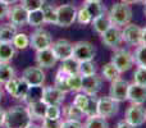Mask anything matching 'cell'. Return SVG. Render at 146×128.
Masks as SVG:
<instances>
[{
  "mask_svg": "<svg viewBox=\"0 0 146 128\" xmlns=\"http://www.w3.org/2000/svg\"><path fill=\"white\" fill-rule=\"evenodd\" d=\"M133 60L137 67H145L146 68V46L140 44L136 48L133 53Z\"/></svg>",
  "mask_w": 146,
  "mask_h": 128,
  "instance_id": "836d02e7",
  "label": "cell"
},
{
  "mask_svg": "<svg viewBox=\"0 0 146 128\" xmlns=\"http://www.w3.org/2000/svg\"><path fill=\"white\" fill-rule=\"evenodd\" d=\"M62 122H63L62 119L44 118L42 119V128H60Z\"/></svg>",
  "mask_w": 146,
  "mask_h": 128,
  "instance_id": "f6af8a7d",
  "label": "cell"
},
{
  "mask_svg": "<svg viewBox=\"0 0 146 128\" xmlns=\"http://www.w3.org/2000/svg\"><path fill=\"white\" fill-rule=\"evenodd\" d=\"M121 1L126 3V4L131 5V4H139V3H142V0H121Z\"/></svg>",
  "mask_w": 146,
  "mask_h": 128,
  "instance_id": "816d5d0a",
  "label": "cell"
},
{
  "mask_svg": "<svg viewBox=\"0 0 146 128\" xmlns=\"http://www.w3.org/2000/svg\"><path fill=\"white\" fill-rule=\"evenodd\" d=\"M7 18L9 19V22H12L13 25H15L17 27H22V26L27 25L28 21V10L23 7L22 4L19 5H13L9 8Z\"/></svg>",
  "mask_w": 146,
  "mask_h": 128,
  "instance_id": "7c38bea8",
  "label": "cell"
},
{
  "mask_svg": "<svg viewBox=\"0 0 146 128\" xmlns=\"http://www.w3.org/2000/svg\"><path fill=\"white\" fill-rule=\"evenodd\" d=\"M31 86L28 85L27 82H26L25 80H23L22 77L19 78V81H18V86H17V91H15L14 96L13 97L14 99H18V100H25L26 96H27V92L28 90H30Z\"/></svg>",
  "mask_w": 146,
  "mask_h": 128,
  "instance_id": "8d00e7d4",
  "label": "cell"
},
{
  "mask_svg": "<svg viewBox=\"0 0 146 128\" xmlns=\"http://www.w3.org/2000/svg\"><path fill=\"white\" fill-rule=\"evenodd\" d=\"M45 23V17H44L42 9H36L28 12V21L27 25L31 27H40Z\"/></svg>",
  "mask_w": 146,
  "mask_h": 128,
  "instance_id": "603a6c76",
  "label": "cell"
},
{
  "mask_svg": "<svg viewBox=\"0 0 146 128\" xmlns=\"http://www.w3.org/2000/svg\"><path fill=\"white\" fill-rule=\"evenodd\" d=\"M22 78L28 83L30 86H42L45 82V73L42 68L37 67H28L23 70Z\"/></svg>",
  "mask_w": 146,
  "mask_h": 128,
  "instance_id": "5bb4252c",
  "label": "cell"
},
{
  "mask_svg": "<svg viewBox=\"0 0 146 128\" xmlns=\"http://www.w3.org/2000/svg\"><path fill=\"white\" fill-rule=\"evenodd\" d=\"M73 46H74V44H72L71 41L60 38V40L53 42L51 49H53L55 56L58 58V60L62 62V60H66V59L73 56Z\"/></svg>",
  "mask_w": 146,
  "mask_h": 128,
  "instance_id": "9a60e30c",
  "label": "cell"
},
{
  "mask_svg": "<svg viewBox=\"0 0 146 128\" xmlns=\"http://www.w3.org/2000/svg\"><path fill=\"white\" fill-rule=\"evenodd\" d=\"M9 8H10V5L8 4V3H5L4 0H0V21L7 18Z\"/></svg>",
  "mask_w": 146,
  "mask_h": 128,
  "instance_id": "7dc6e473",
  "label": "cell"
},
{
  "mask_svg": "<svg viewBox=\"0 0 146 128\" xmlns=\"http://www.w3.org/2000/svg\"><path fill=\"white\" fill-rule=\"evenodd\" d=\"M83 5L87 8V10L91 14L92 19L99 17V15L103 14V13H105V7L101 4V1H85Z\"/></svg>",
  "mask_w": 146,
  "mask_h": 128,
  "instance_id": "f546056e",
  "label": "cell"
},
{
  "mask_svg": "<svg viewBox=\"0 0 146 128\" xmlns=\"http://www.w3.org/2000/svg\"><path fill=\"white\" fill-rule=\"evenodd\" d=\"M124 121L135 127H140L146 122V108L142 104H133L127 108L124 114Z\"/></svg>",
  "mask_w": 146,
  "mask_h": 128,
  "instance_id": "277c9868",
  "label": "cell"
},
{
  "mask_svg": "<svg viewBox=\"0 0 146 128\" xmlns=\"http://www.w3.org/2000/svg\"><path fill=\"white\" fill-rule=\"evenodd\" d=\"M101 42L109 49H118L121 44L123 42V37H122V30L121 27L117 26H111L110 28L101 33Z\"/></svg>",
  "mask_w": 146,
  "mask_h": 128,
  "instance_id": "30bf717a",
  "label": "cell"
},
{
  "mask_svg": "<svg viewBox=\"0 0 146 128\" xmlns=\"http://www.w3.org/2000/svg\"><path fill=\"white\" fill-rule=\"evenodd\" d=\"M14 77V69L9 63H0V85L7 83Z\"/></svg>",
  "mask_w": 146,
  "mask_h": 128,
  "instance_id": "1f68e13d",
  "label": "cell"
},
{
  "mask_svg": "<svg viewBox=\"0 0 146 128\" xmlns=\"http://www.w3.org/2000/svg\"><path fill=\"white\" fill-rule=\"evenodd\" d=\"M5 117H7V111H5L4 109L0 106V127L4 126V123H5Z\"/></svg>",
  "mask_w": 146,
  "mask_h": 128,
  "instance_id": "681fc988",
  "label": "cell"
},
{
  "mask_svg": "<svg viewBox=\"0 0 146 128\" xmlns=\"http://www.w3.org/2000/svg\"><path fill=\"white\" fill-rule=\"evenodd\" d=\"M27 128H42V127H37V126H32V123L30 124V126H28Z\"/></svg>",
  "mask_w": 146,
  "mask_h": 128,
  "instance_id": "db71d44e",
  "label": "cell"
},
{
  "mask_svg": "<svg viewBox=\"0 0 146 128\" xmlns=\"http://www.w3.org/2000/svg\"><path fill=\"white\" fill-rule=\"evenodd\" d=\"M141 45L146 46V27H144L141 31Z\"/></svg>",
  "mask_w": 146,
  "mask_h": 128,
  "instance_id": "f907efd6",
  "label": "cell"
},
{
  "mask_svg": "<svg viewBox=\"0 0 146 128\" xmlns=\"http://www.w3.org/2000/svg\"><path fill=\"white\" fill-rule=\"evenodd\" d=\"M51 45H53V37L45 30H36L30 37V46L36 51L51 48Z\"/></svg>",
  "mask_w": 146,
  "mask_h": 128,
  "instance_id": "9c48e42d",
  "label": "cell"
},
{
  "mask_svg": "<svg viewBox=\"0 0 146 128\" xmlns=\"http://www.w3.org/2000/svg\"><path fill=\"white\" fill-rule=\"evenodd\" d=\"M91 23H92V28L99 33V35L104 33L108 28H110L111 26H113L108 13H103V14H100L99 17L94 18V19L91 21Z\"/></svg>",
  "mask_w": 146,
  "mask_h": 128,
  "instance_id": "ffe728a7",
  "label": "cell"
},
{
  "mask_svg": "<svg viewBox=\"0 0 146 128\" xmlns=\"http://www.w3.org/2000/svg\"><path fill=\"white\" fill-rule=\"evenodd\" d=\"M141 31H142V28L140 26L135 25V23L126 25L123 27V30H122L123 41L127 42L128 45L139 46L141 44Z\"/></svg>",
  "mask_w": 146,
  "mask_h": 128,
  "instance_id": "8fae6325",
  "label": "cell"
},
{
  "mask_svg": "<svg viewBox=\"0 0 146 128\" xmlns=\"http://www.w3.org/2000/svg\"><path fill=\"white\" fill-rule=\"evenodd\" d=\"M119 111V103L110 96H103L98 99V115L103 118H111Z\"/></svg>",
  "mask_w": 146,
  "mask_h": 128,
  "instance_id": "8992f818",
  "label": "cell"
},
{
  "mask_svg": "<svg viewBox=\"0 0 146 128\" xmlns=\"http://www.w3.org/2000/svg\"><path fill=\"white\" fill-rule=\"evenodd\" d=\"M133 82L137 85L146 86V68L137 67V69L133 73Z\"/></svg>",
  "mask_w": 146,
  "mask_h": 128,
  "instance_id": "ab89813d",
  "label": "cell"
},
{
  "mask_svg": "<svg viewBox=\"0 0 146 128\" xmlns=\"http://www.w3.org/2000/svg\"><path fill=\"white\" fill-rule=\"evenodd\" d=\"M115 128H136L135 126H132V124H129L127 121H121L117 123Z\"/></svg>",
  "mask_w": 146,
  "mask_h": 128,
  "instance_id": "c3c4849f",
  "label": "cell"
},
{
  "mask_svg": "<svg viewBox=\"0 0 146 128\" xmlns=\"http://www.w3.org/2000/svg\"><path fill=\"white\" fill-rule=\"evenodd\" d=\"M111 63L118 68L121 73L128 72L135 64L133 54L127 49H115L114 54L111 55Z\"/></svg>",
  "mask_w": 146,
  "mask_h": 128,
  "instance_id": "3957f363",
  "label": "cell"
},
{
  "mask_svg": "<svg viewBox=\"0 0 146 128\" xmlns=\"http://www.w3.org/2000/svg\"><path fill=\"white\" fill-rule=\"evenodd\" d=\"M17 26L12 22H7L0 25V41H9L12 42L14 36L17 35Z\"/></svg>",
  "mask_w": 146,
  "mask_h": 128,
  "instance_id": "7402d4cb",
  "label": "cell"
},
{
  "mask_svg": "<svg viewBox=\"0 0 146 128\" xmlns=\"http://www.w3.org/2000/svg\"><path fill=\"white\" fill-rule=\"evenodd\" d=\"M67 77H68V74H67L66 72H63L62 69H59L55 76V81H54V86L58 87L59 90H62L66 94L69 92V87H68V83H67Z\"/></svg>",
  "mask_w": 146,
  "mask_h": 128,
  "instance_id": "d6a6232c",
  "label": "cell"
},
{
  "mask_svg": "<svg viewBox=\"0 0 146 128\" xmlns=\"http://www.w3.org/2000/svg\"><path fill=\"white\" fill-rule=\"evenodd\" d=\"M78 73H80L82 77L85 76H91L96 73V65L92 60H86V62H80V69H78Z\"/></svg>",
  "mask_w": 146,
  "mask_h": 128,
  "instance_id": "74e56055",
  "label": "cell"
},
{
  "mask_svg": "<svg viewBox=\"0 0 146 128\" xmlns=\"http://www.w3.org/2000/svg\"><path fill=\"white\" fill-rule=\"evenodd\" d=\"M5 3H8L9 5H14V4H17L18 1H21V0H4Z\"/></svg>",
  "mask_w": 146,
  "mask_h": 128,
  "instance_id": "f5cc1de1",
  "label": "cell"
},
{
  "mask_svg": "<svg viewBox=\"0 0 146 128\" xmlns=\"http://www.w3.org/2000/svg\"><path fill=\"white\" fill-rule=\"evenodd\" d=\"M58 10V22L59 27H69L77 19V8L72 4H63L56 7Z\"/></svg>",
  "mask_w": 146,
  "mask_h": 128,
  "instance_id": "5b68a950",
  "label": "cell"
},
{
  "mask_svg": "<svg viewBox=\"0 0 146 128\" xmlns=\"http://www.w3.org/2000/svg\"><path fill=\"white\" fill-rule=\"evenodd\" d=\"M60 128H83V124L81 121H72V119H66L62 122Z\"/></svg>",
  "mask_w": 146,
  "mask_h": 128,
  "instance_id": "bcb514c9",
  "label": "cell"
},
{
  "mask_svg": "<svg viewBox=\"0 0 146 128\" xmlns=\"http://www.w3.org/2000/svg\"><path fill=\"white\" fill-rule=\"evenodd\" d=\"M101 88V78L98 74H91L82 77V92L87 95H96Z\"/></svg>",
  "mask_w": 146,
  "mask_h": 128,
  "instance_id": "e0dca14e",
  "label": "cell"
},
{
  "mask_svg": "<svg viewBox=\"0 0 146 128\" xmlns=\"http://www.w3.org/2000/svg\"><path fill=\"white\" fill-rule=\"evenodd\" d=\"M142 3H144V4H146V0H142Z\"/></svg>",
  "mask_w": 146,
  "mask_h": 128,
  "instance_id": "680465c9",
  "label": "cell"
},
{
  "mask_svg": "<svg viewBox=\"0 0 146 128\" xmlns=\"http://www.w3.org/2000/svg\"><path fill=\"white\" fill-rule=\"evenodd\" d=\"M60 69L63 70V72H66L67 74L78 73V69H80V62H78L74 56L66 59V60H62Z\"/></svg>",
  "mask_w": 146,
  "mask_h": 128,
  "instance_id": "4316f807",
  "label": "cell"
},
{
  "mask_svg": "<svg viewBox=\"0 0 146 128\" xmlns=\"http://www.w3.org/2000/svg\"><path fill=\"white\" fill-rule=\"evenodd\" d=\"M56 62H58V58L55 56L51 48L36 51V63L40 68H53Z\"/></svg>",
  "mask_w": 146,
  "mask_h": 128,
  "instance_id": "2e32d148",
  "label": "cell"
},
{
  "mask_svg": "<svg viewBox=\"0 0 146 128\" xmlns=\"http://www.w3.org/2000/svg\"><path fill=\"white\" fill-rule=\"evenodd\" d=\"M128 100L133 104H144L146 101V86L129 83L128 87Z\"/></svg>",
  "mask_w": 146,
  "mask_h": 128,
  "instance_id": "ac0fdd59",
  "label": "cell"
},
{
  "mask_svg": "<svg viewBox=\"0 0 146 128\" xmlns=\"http://www.w3.org/2000/svg\"><path fill=\"white\" fill-rule=\"evenodd\" d=\"M46 108H48V105L42 100L27 104V110H28L30 117L32 118V121H42L45 118Z\"/></svg>",
  "mask_w": 146,
  "mask_h": 128,
  "instance_id": "d6986e66",
  "label": "cell"
},
{
  "mask_svg": "<svg viewBox=\"0 0 146 128\" xmlns=\"http://www.w3.org/2000/svg\"><path fill=\"white\" fill-rule=\"evenodd\" d=\"M144 13H145V15H146V4H145V9H144Z\"/></svg>",
  "mask_w": 146,
  "mask_h": 128,
  "instance_id": "6f0895ef",
  "label": "cell"
},
{
  "mask_svg": "<svg viewBox=\"0 0 146 128\" xmlns=\"http://www.w3.org/2000/svg\"><path fill=\"white\" fill-rule=\"evenodd\" d=\"M101 74H103V77L105 78L106 81H110V82H111V81L119 78L121 72H119L118 68H117L115 65L110 62V63H106L103 67V69H101Z\"/></svg>",
  "mask_w": 146,
  "mask_h": 128,
  "instance_id": "484cf974",
  "label": "cell"
},
{
  "mask_svg": "<svg viewBox=\"0 0 146 128\" xmlns=\"http://www.w3.org/2000/svg\"><path fill=\"white\" fill-rule=\"evenodd\" d=\"M96 55V49L91 42L87 41H78L73 46V56L78 62L94 60Z\"/></svg>",
  "mask_w": 146,
  "mask_h": 128,
  "instance_id": "52a82bcc",
  "label": "cell"
},
{
  "mask_svg": "<svg viewBox=\"0 0 146 128\" xmlns=\"http://www.w3.org/2000/svg\"><path fill=\"white\" fill-rule=\"evenodd\" d=\"M88 101H90V95L80 91V92H77V95H76L74 100H73V104H74L77 108H80L83 113H86V109H87V106H88Z\"/></svg>",
  "mask_w": 146,
  "mask_h": 128,
  "instance_id": "d590c367",
  "label": "cell"
},
{
  "mask_svg": "<svg viewBox=\"0 0 146 128\" xmlns=\"http://www.w3.org/2000/svg\"><path fill=\"white\" fill-rule=\"evenodd\" d=\"M1 99H3V88L0 87V100H1Z\"/></svg>",
  "mask_w": 146,
  "mask_h": 128,
  "instance_id": "11a10c76",
  "label": "cell"
},
{
  "mask_svg": "<svg viewBox=\"0 0 146 128\" xmlns=\"http://www.w3.org/2000/svg\"><path fill=\"white\" fill-rule=\"evenodd\" d=\"M42 91L44 87H41V86H31L27 92V96L23 101H26V104H30L33 103V101L42 100Z\"/></svg>",
  "mask_w": 146,
  "mask_h": 128,
  "instance_id": "4dcf8cb0",
  "label": "cell"
},
{
  "mask_svg": "<svg viewBox=\"0 0 146 128\" xmlns=\"http://www.w3.org/2000/svg\"><path fill=\"white\" fill-rule=\"evenodd\" d=\"M62 117V109L59 105H48L46 108V114L45 118L50 119H60Z\"/></svg>",
  "mask_w": 146,
  "mask_h": 128,
  "instance_id": "7bdbcfd3",
  "label": "cell"
},
{
  "mask_svg": "<svg viewBox=\"0 0 146 128\" xmlns=\"http://www.w3.org/2000/svg\"><path fill=\"white\" fill-rule=\"evenodd\" d=\"M128 87L129 83L126 80L117 78V80L110 82V88H109V96L114 99L118 103L128 100Z\"/></svg>",
  "mask_w": 146,
  "mask_h": 128,
  "instance_id": "ba28073f",
  "label": "cell"
},
{
  "mask_svg": "<svg viewBox=\"0 0 146 128\" xmlns=\"http://www.w3.org/2000/svg\"><path fill=\"white\" fill-rule=\"evenodd\" d=\"M108 14L111 23L114 26H117V27H124L126 25L131 23V19H132L131 7L123 1L115 3V4L111 5Z\"/></svg>",
  "mask_w": 146,
  "mask_h": 128,
  "instance_id": "7a4b0ae2",
  "label": "cell"
},
{
  "mask_svg": "<svg viewBox=\"0 0 146 128\" xmlns=\"http://www.w3.org/2000/svg\"><path fill=\"white\" fill-rule=\"evenodd\" d=\"M21 4L30 12V10L41 9L45 4V0H21Z\"/></svg>",
  "mask_w": 146,
  "mask_h": 128,
  "instance_id": "60d3db41",
  "label": "cell"
},
{
  "mask_svg": "<svg viewBox=\"0 0 146 128\" xmlns=\"http://www.w3.org/2000/svg\"><path fill=\"white\" fill-rule=\"evenodd\" d=\"M85 1H101V0H85Z\"/></svg>",
  "mask_w": 146,
  "mask_h": 128,
  "instance_id": "9f6ffc18",
  "label": "cell"
},
{
  "mask_svg": "<svg viewBox=\"0 0 146 128\" xmlns=\"http://www.w3.org/2000/svg\"><path fill=\"white\" fill-rule=\"evenodd\" d=\"M32 123V118L28 114L27 108L13 106L7 111L4 126L7 128H27Z\"/></svg>",
  "mask_w": 146,
  "mask_h": 128,
  "instance_id": "6da1fadb",
  "label": "cell"
},
{
  "mask_svg": "<svg viewBox=\"0 0 146 128\" xmlns=\"http://www.w3.org/2000/svg\"><path fill=\"white\" fill-rule=\"evenodd\" d=\"M67 83H68L69 91L80 92V91L82 90V76H81L80 73L68 74V77H67Z\"/></svg>",
  "mask_w": 146,
  "mask_h": 128,
  "instance_id": "f1b7e54d",
  "label": "cell"
},
{
  "mask_svg": "<svg viewBox=\"0 0 146 128\" xmlns=\"http://www.w3.org/2000/svg\"><path fill=\"white\" fill-rule=\"evenodd\" d=\"M83 128H109V123L106 118H103L100 115L87 117Z\"/></svg>",
  "mask_w": 146,
  "mask_h": 128,
  "instance_id": "d4e9b609",
  "label": "cell"
},
{
  "mask_svg": "<svg viewBox=\"0 0 146 128\" xmlns=\"http://www.w3.org/2000/svg\"><path fill=\"white\" fill-rule=\"evenodd\" d=\"M85 114L86 117L98 115V97H96V95H90V101H88V106Z\"/></svg>",
  "mask_w": 146,
  "mask_h": 128,
  "instance_id": "b9f144b4",
  "label": "cell"
},
{
  "mask_svg": "<svg viewBox=\"0 0 146 128\" xmlns=\"http://www.w3.org/2000/svg\"><path fill=\"white\" fill-rule=\"evenodd\" d=\"M15 55V48L9 41H0V63H9Z\"/></svg>",
  "mask_w": 146,
  "mask_h": 128,
  "instance_id": "44dd1931",
  "label": "cell"
},
{
  "mask_svg": "<svg viewBox=\"0 0 146 128\" xmlns=\"http://www.w3.org/2000/svg\"><path fill=\"white\" fill-rule=\"evenodd\" d=\"M76 21H77L80 25H88V23H91L92 17H91V14L88 13L87 8H86L85 5H82L80 9H77V19Z\"/></svg>",
  "mask_w": 146,
  "mask_h": 128,
  "instance_id": "f35d334b",
  "label": "cell"
},
{
  "mask_svg": "<svg viewBox=\"0 0 146 128\" xmlns=\"http://www.w3.org/2000/svg\"><path fill=\"white\" fill-rule=\"evenodd\" d=\"M12 44L18 50H25V49H27L30 46V37L26 33H17L14 36V38H13Z\"/></svg>",
  "mask_w": 146,
  "mask_h": 128,
  "instance_id": "e575fe53",
  "label": "cell"
},
{
  "mask_svg": "<svg viewBox=\"0 0 146 128\" xmlns=\"http://www.w3.org/2000/svg\"><path fill=\"white\" fill-rule=\"evenodd\" d=\"M44 12V17H45V23L49 25H56L58 22V10L56 7L53 4H44V7L41 8Z\"/></svg>",
  "mask_w": 146,
  "mask_h": 128,
  "instance_id": "cb8c5ba5",
  "label": "cell"
},
{
  "mask_svg": "<svg viewBox=\"0 0 146 128\" xmlns=\"http://www.w3.org/2000/svg\"><path fill=\"white\" fill-rule=\"evenodd\" d=\"M64 99H66V92L59 90L55 86H48L44 87L42 91V101L46 105H59L63 104Z\"/></svg>",
  "mask_w": 146,
  "mask_h": 128,
  "instance_id": "4fadbf2b",
  "label": "cell"
},
{
  "mask_svg": "<svg viewBox=\"0 0 146 128\" xmlns=\"http://www.w3.org/2000/svg\"><path fill=\"white\" fill-rule=\"evenodd\" d=\"M18 81H19V78H15V77H13L12 80H9L7 83H4V88H5V91H7L8 94H9L10 96H14V94H15V91H17V86H18Z\"/></svg>",
  "mask_w": 146,
  "mask_h": 128,
  "instance_id": "ee69618b",
  "label": "cell"
},
{
  "mask_svg": "<svg viewBox=\"0 0 146 128\" xmlns=\"http://www.w3.org/2000/svg\"><path fill=\"white\" fill-rule=\"evenodd\" d=\"M63 114H64V117H66L67 119H72V121H81V118L86 117L85 113H83L80 108H77V106H76L73 103L64 109Z\"/></svg>",
  "mask_w": 146,
  "mask_h": 128,
  "instance_id": "83f0119b",
  "label": "cell"
}]
</instances>
